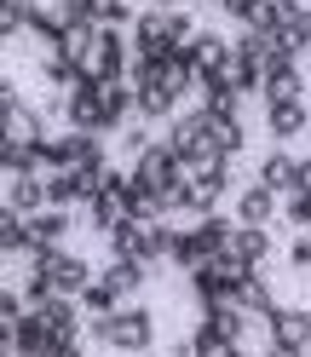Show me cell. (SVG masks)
<instances>
[{
  "instance_id": "obj_1",
  "label": "cell",
  "mask_w": 311,
  "mask_h": 357,
  "mask_svg": "<svg viewBox=\"0 0 311 357\" xmlns=\"http://www.w3.org/2000/svg\"><path fill=\"white\" fill-rule=\"evenodd\" d=\"M162 139L173 144V155H179L185 167H213V162H231L225 144H219V116L213 109H179V116L167 121Z\"/></svg>"
},
{
  "instance_id": "obj_2",
  "label": "cell",
  "mask_w": 311,
  "mask_h": 357,
  "mask_svg": "<svg viewBox=\"0 0 311 357\" xmlns=\"http://www.w3.org/2000/svg\"><path fill=\"white\" fill-rule=\"evenodd\" d=\"M86 334H93L98 346L121 351V357H144L156 346V311L132 300V305L116 311V317H86Z\"/></svg>"
},
{
  "instance_id": "obj_3",
  "label": "cell",
  "mask_w": 311,
  "mask_h": 357,
  "mask_svg": "<svg viewBox=\"0 0 311 357\" xmlns=\"http://www.w3.org/2000/svg\"><path fill=\"white\" fill-rule=\"evenodd\" d=\"M173 236L179 231L167 219H127V225L109 231V259H144V265L173 259Z\"/></svg>"
},
{
  "instance_id": "obj_4",
  "label": "cell",
  "mask_w": 311,
  "mask_h": 357,
  "mask_svg": "<svg viewBox=\"0 0 311 357\" xmlns=\"http://www.w3.org/2000/svg\"><path fill=\"white\" fill-rule=\"evenodd\" d=\"M231 219H219V213H208V219H196L190 231H179L173 236V265L179 271H202V265H213L219 254H231Z\"/></svg>"
},
{
  "instance_id": "obj_5",
  "label": "cell",
  "mask_w": 311,
  "mask_h": 357,
  "mask_svg": "<svg viewBox=\"0 0 311 357\" xmlns=\"http://www.w3.org/2000/svg\"><path fill=\"white\" fill-rule=\"evenodd\" d=\"M185 162H179V155H173V144L167 139H156L144 155H132V178H139V185L144 190H156V196H162V202H167V213H173V190H179L185 185Z\"/></svg>"
},
{
  "instance_id": "obj_6",
  "label": "cell",
  "mask_w": 311,
  "mask_h": 357,
  "mask_svg": "<svg viewBox=\"0 0 311 357\" xmlns=\"http://www.w3.org/2000/svg\"><path fill=\"white\" fill-rule=\"evenodd\" d=\"M231 185V162H213V167H190L185 173V185L173 190V213H196V219H208L219 208V196H225Z\"/></svg>"
},
{
  "instance_id": "obj_7",
  "label": "cell",
  "mask_w": 311,
  "mask_h": 357,
  "mask_svg": "<svg viewBox=\"0 0 311 357\" xmlns=\"http://www.w3.org/2000/svg\"><path fill=\"white\" fill-rule=\"evenodd\" d=\"M0 139H12V144H40V139H47V116L24 98L17 81L0 86Z\"/></svg>"
},
{
  "instance_id": "obj_8",
  "label": "cell",
  "mask_w": 311,
  "mask_h": 357,
  "mask_svg": "<svg viewBox=\"0 0 311 357\" xmlns=\"http://www.w3.org/2000/svg\"><path fill=\"white\" fill-rule=\"evenodd\" d=\"M242 334H248V311H242L236 300H225V305H208L202 311L196 346H202V351H225V346H242Z\"/></svg>"
},
{
  "instance_id": "obj_9",
  "label": "cell",
  "mask_w": 311,
  "mask_h": 357,
  "mask_svg": "<svg viewBox=\"0 0 311 357\" xmlns=\"http://www.w3.org/2000/svg\"><path fill=\"white\" fill-rule=\"evenodd\" d=\"M35 265L52 277L58 294H70V300H81L86 288L98 282V271H93V265H86L81 254H70V248H40V254H35Z\"/></svg>"
},
{
  "instance_id": "obj_10",
  "label": "cell",
  "mask_w": 311,
  "mask_h": 357,
  "mask_svg": "<svg viewBox=\"0 0 311 357\" xmlns=\"http://www.w3.org/2000/svg\"><path fill=\"white\" fill-rule=\"evenodd\" d=\"M63 121H70V132H109L104 127V81L81 75L70 93H63Z\"/></svg>"
},
{
  "instance_id": "obj_11",
  "label": "cell",
  "mask_w": 311,
  "mask_h": 357,
  "mask_svg": "<svg viewBox=\"0 0 311 357\" xmlns=\"http://www.w3.org/2000/svg\"><path fill=\"white\" fill-rule=\"evenodd\" d=\"M265 346L311 351V311L305 305H277L271 317H265Z\"/></svg>"
},
{
  "instance_id": "obj_12",
  "label": "cell",
  "mask_w": 311,
  "mask_h": 357,
  "mask_svg": "<svg viewBox=\"0 0 311 357\" xmlns=\"http://www.w3.org/2000/svg\"><path fill=\"white\" fill-rule=\"evenodd\" d=\"M132 52H144V58H162V52H173V12H156V6H144L139 17H132Z\"/></svg>"
},
{
  "instance_id": "obj_13",
  "label": "cell",
  "mask_w": 311,
  "mask_h": 357,
  "mask_svg": "<svg viewBox=\"0 0 311 357\" xmlns=\"http://www.w3.org/2000/svg\"><path fill=\"white\" fill-rule=\"evenodd\" d=\"M0 208H17L24 219H35L47 202V173H6V196H0Z\"/></svg>"
},
{
  "instance_id": "obj_14",
  "label": "cell",
  "mask_w": 311,
  "mask_h": 357,
  "mask_svg": "<svg viewBox=\"0 0 311 357\" xmlns=\"http://www.w3.org/2000/svg\"><path fill=\"white\" fill-rule=\"evenodd\" d=\"M6 334H12V351H17V357H52V346H58V334L47 328L40 311H24V323L6 328Z\"/></svg>"
},
{
  "instance_id": "obj_15",
  "label": "cell",
  "mask_w": 311,
  "mask_h": 357,
  "mask_svg": "<svg viewBox=\"0 0 311 357\" xmlns=\"http://www.w3.org/2000/svg\"><path fill=\"white\" fill-rule=\"evenodd\" d=\"M254 185L277 190V196H294V190H300V162H294L288 150H271V155L254 167Z\"/></svg>"
},
{
  "instance_id": "obj_16",
  "label": "cell",
  "mask_w": 311,
  "mask_h": 357,
  "mask_svg": "<svg viewBox=\"0 0 311 357\" xmlns=\"http://www.w3.org/2000/svg\"><path fill=\"white\" fill-rule=\"evenodd\" d=\"M265 127H271V139H277V144L300 139V132L311 127V109H305V98H288V104H265Z\"/></svg>"
},
{
  "instance_id": "obj_17",
  "label": "cell",
  "mask_w": 311,
  "mask_h": 357,
  "mask_svg": "<svg viewBox=\"0 0 311 357\" xmlns=\"http://www.w3.org/2000/svg\"><path fill=\"white\" fill-rule=\"evenodd\" d=\"M81 213H86V225H93V231H116V225H127V202H121V190H98V196H86V202H81Z\"/></svg>"
},
{
  "instance_id": "obj_18",
  "label": "cell",
  "mask_w": 311,
  "mask_h": 357,
  "mask_svg": "<svg viewBox=\"0 0 311 357\" xmlns=\"http://www.w3.org/2000/svg\"><path fill=\"white\" fill-rule=\"evenodd\" d=\"M277 208H282V196H277V190L248 185V190L236 196V225H271V219H277Z\"/></svg>"
},
{
  "instance_id": "obj_19",
  "label": "cell",
  "mask_w": 311,
  "mask_h": 357,
  "mask_svg": "<svg viewBox=\"0 0 311 357\" xmlns=\"http://www.w3.org/2000/svg\"><path fill=\"white\" fill-rule=\"evenodd\" d=\"M98 277H104V282H109V288H116V294L132 305V300H139V288L150 282V265H144V259H109Z\"/></svg>"
},
{
  "instance_id": "obj_20",
  "label": "cell",
  "mask_w": 311,
  "mask_h": 357,
  "mask_svg": "<svg viewBox=\"0 0 311 357\" xmlns=\"http://www.w3.org/2000/svg\"><path fill=\"white\" fill-rule=\"evenodd\" d=\"M40 317H47V328L58 334V340H81V300H70V294H52L47 305H35Z\"/></svg>"
},
{
  "instance_id": "obj_21",
  "label": "cell",
  "mask_w": 311,
  "mask_h": 357,
  "mask_svg": "<svg viewBox=\"0 0 311 357\" xmlns=\"http://www.w3.org/2000/svg\"><path fill=\"white\" fill-rule=\"evenodd\" d=\"M29 231H35V254L40 248H63V236L75 231V219H70V208H40L29 219Z\"/></svg>"
},
{
  "instance_id": "obj_22",
  "label": "cell",
  "mask_w": 311,
  "mask_h": 357,
  "mask_svg": "<svg viewBox=\"0 0 311 357\" xmlns=\"http://www.w3.org/2000/svg\"><path fill=\"white\" fill-rule=\"evenodd\" d=\"M219 81H231L236 93H259V86H265V63L248 58L242 47H231V58H225V70H219Z\"/></svg>"
},
{
  "instance_id": "obj_23",
  "label": "cell",
  "mask_w": 311,
  "mask_h": 357,
  "mask_svg": "<svg viewBox=\"0 0 311 357\" xmlns=\"http://www.w3.org/2000/svg\"><path fill=\"white\" fill-rule=\"evenodd\" d=\"M231 254L248 259V265H265L271 259V225H236L231 231Z\"/></svg>"
},
{
  "instance_id": "obj_24",
  "label": "cell",
  "mask_w": 311,
  "mask_h": 357,
  "mask_svg": "<svg viewBox=\"0 0 311 357\" xmlns=\"http://www.w3.org/2000/svg\"><path fill=\"white\" fill-rule=\"evenodd\" d=\"M236 305L248 311V317H271V311H277V300H271V282H265V277L254 271L248 282H242V294H236Z\"/></svg>"
},
{
  "instance_id": "obj_25",
  "label": "cell",
  "mask_w": 311,
  "mask_h": 357,
  "mask_svg": "<svg viewBox=\"0 0 311 357\" xmlns=\"http://www.w3.org/2000/svg\"><path fill=\"white\" fill-rule=\"evenodd\" d=\"M35 24V0H0V35L17 40V35H29Z\"/></svg>"
},
{
  "instance_id": "obj_26",
  "label": "cell",
  "mask_w": 311,
  "mask_h": 357,
  "mask_svg": "<svg viewBox=\"0 0 311 357\" xmlns=\"http://www.w3.org/2000/svg\"><path fill=\"white\" fill-rule=\"evenodd\" d=\"M202 109H213V116H236V109H242V93H236V86L231 81H202Z\"/></svg>"
},
{
  "instance_id": "obj_27",
  "label": "cell",
  "mask_w": 311,
  "mask_h": 357,
  "mask_svg": "<svg viewBox=\"0 0 311 357\" xmlns=\"http://www.w3.org/2000/svg\"><path fill=\"white\" fill-rule=\"evenodd\" d=\"M121 305H127V300H121V294H116V288H109L104 277H98V282L81 294V311H86V317H116Z\"/></svg>"
},
{
  "instance_id": "obj_28",
  "label": "cell",
  "mask_w": 311,
  "mask_h": 357,
  "mask_svg": "<svg viewBox=\"0 0 311 357\" xmlns=\"http://www.w3.org/2000/svg\"><path fill=\"white\" fill-rule=\"evenodd\" d=\"M190 288H196V300H202V311H208V305H225V300H231L213 265H202V271H190Z\"/></svg>"
},
{
  "instance_id": "obj_29",
  "label": "cell",
  "mask_w": 311,
  "mask_h": 357,
  "mask_svg": "<svg viewBox=\"0 0 311 357\" xmlns=\"http://www.w3.org/2000/svg\"><path fill=\"white\" fill-rule=\"evenodd\" d=\"M0 173H40V167H35V144L0 139Z\"/></svg>"
},
{
  "instance_id": "obj_30",
  "label": "cell",
  "mask_w": 311,
  "mask_h": 357,
  "mask_svg": "<svg viewBox=\"0 0 311 357\" xmlns=\"http://www.w3.org/2000/svg\"><path fill=\"white\" fill-rule=\"evenodd\" d=\"M93 17H98L104 29H121L127 17H132V6H127V0H93Z\"/></svg>"
},
{
  "instance_id": "obj_31",
  "label": "cell",
  "mask_w": 311,
  "mask_h": 357,
  "mask_svg": "<svg viewBox=\"0 0 311 357\" xmlns=\"http://www.w3.org/2000/svg\"><path fill=\"white\" fill-rule=\"evenodd\" d=\"M282 213H288V225L311 231V190H294V196H282Z\"/></svg>"
},
{
  "instance_id": "obj_32",
  "label": "cell",
  "mask_w": 311,
  "mask_h": 357,
  "mask_svg": "<svg viewBox=\"0 0 311 357\" xmlns=\"http://www.w3.org/2000/svg\"><path fill=\"white\" fill-rule=\"evenodd\" d=\"M219 144H225V155H242V144H248V127H242L236 116H219Z\"/></svg>"
},
{
  "instance_id": "obj_33",
  "label": "cell",
  "mask_w": 311,
  "mask_h": 357,
  "mask_svg": "<svg viewBox=\"0 0 311 357\" xmlns=\"http://www.w3.org/2000/svg\"><path fill=\"white\" fill-rule=\"evenodd\" d=\"M288 265H294V271H311V236H300L294 248H288Z\"/></svg>"
},
{
  "instance_id": "obj_34",
  "label": "cell",
  "mask_w": 311,
  "mask_h": 357,
  "mask_svg": "<svg viewBox=\"0 0 311 357\" xmlns=\"http://www.w3.org/2000/svg\"><path fill=\"white\" fill-rule=\"evenodd\" d=\"M265 357H305V351H288V346H265Z\"/></svg>"
},
{
  "instance_id": "obj_35",
  "label": "cell",
  "mask_w": 311,
  "mask_h": 357,
  "mask_svg": "<svg viewBox=\"0 0 311 357\" xmlns=\"http://www.w3.org/2000/svg\"><path fill=\"white\" fill-rule=\"evenodd\" d=\"M300 190H311V155L300 162Z\"/></svg>"
},
{
  "instance_id": "obj_36",
  "label": "cell",
  "mask_w": 311,
  "mask_h": 357,
  "mask_svg": "<svg viewBox=\"0 0 311 357\" xmlns=\"http://www.w3.org/2000/svg\"><path fill=\"white\" fill-rule=\"evenodd\" d=\"M144 6H156V12H179V0H144Z\"/></svg>"
},
{
  "instance_id": "obj_37",
  "label": "cell",
  "mask_w": 311,
  "mask_h": 357,
  "mask_svg": "<svg viewBox=\"0 0 311 357\" xmlns=\"http://www.w3.org/2000/svg\"><path fill=\"white\" fill-rule=\"evenodd\" d=\"M202 6H225V0H202Z\"/></svg>"
}]
</instances>
